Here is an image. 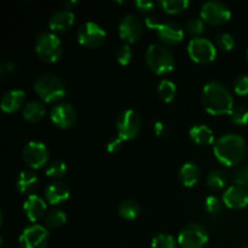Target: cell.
Masks as SVG:
<instances>
[{
	"instance_id": "44",
	"label": "cell",
	"mask_w": 248,
	"mask_h": 248,
	"mask_svg": "<svg viewBox=\"0 0 248 248\" xmlns=\"http://www.w3.org/2000/svg\"><path fill=\"white\" fill-rule=\"evenodd\" d=\"M64 5L67 6L68 10H70L73 6H77L78 1H64Z\"/></svg>"
},
{
	"instance_id": "25",
	"label": "cell",
	"mask_w": 248,
	"mask_h": 248,
	"mask_svg": "<svg viewBox=\"0 0 248 248\" xmlns=\"http://www.w3.org/2000/svg\"><path fill=\"white\" fill-rule=\"evenodd\" d=\"M140 212V207L137 201L128 200L123 201L118 207V213L123 219L125 220H133L138 217Z\"/></svg>"
},
{
	"instance_id": "10",
	"label": "cell",
	"mask_w": 248,
	"mask_h": 248,
	"mask_svg": "<svg viewBox=\"0 0 248 248\" xmlns=\"http://www.w3.org/2000/svg\"><path fill=\"white\" fill-rule=\"evenodd\" d=\"M77 38L81 45L90 48H96L99 47L104 43L107 38V33L96 22L89 21L80 26Z\"/></svg>"
},
{
	"instance_id": "2",
	"label": "cell",
	"mask_w": 248,
	"mask_h": 248,
	"mask_svg": "<svg viewBox=\"0 0 248 248\" xmlns=\"http://www.w3.org/2000/svg\"><path fill=\"white\" fill-rule=\"evenodd\" d=\"M213 152L220 164L235 166L240 164L246 155V140L240 135L228 133L216 140Z\"/></svg>"
},
{
	"instance_id": "11",
	"label": "cell",
	"mask_w": 248,
	"mask_h": 248,
	"mask_svg": "<svg viewBox=\"0 0 248 248\" xmlns=\"http://www.w3.org/2000/svg\"><path fill=\"white\" fill-rule=\"evenodd\" d=\"M47 244L48 230L43 225H28L19 235L21 248H46Z\"/></svg>"
},
{
	"instance_id": "15",
	"label": "cell",
	"mask_w": 248,
	"mask_h": 248,
	"mask_svg": "<svg viewBox=\"0 0 248 248\" xmlns=\"http://www.w3.org/2000/svg\"><path fill=\"white\" fill-rule=\"evenodd\" d=\"M157 36L166 45H177L184 39V29L177 22H164L156 29Z\"/></svg>"
},
{
	"instance_id": "35",
	"label": "cell",
	"mask_w": 248,
	"mask_h": 248,
	"mask_svg": "<svg viewBox=\"0 0 248 248\" xmlns=\"http://www.w3.org/2000/svg\"><path fill=\"white\" fill-rule=\"evenodd\" d=\"M132 60V50L127 44L120 46L116 51V61L120 63L121 65H127Z\"/></svg>"
},
{
	"instance_id": "24",
	"label": "cell",
	"mask_w": 248,
	"mask_h": 248,
	"mask_svg": "<svg viewBox=\"0 0 248 248\" xmlns=\"http://www.w3.org/2000/svg\"><path fill=\"white\" fill-rule=\"evenodd\" d=\"M46 108L43 102L31 101L27 103L23 108V118L28 123H38L45 116Z\"/></svg>"
},
{
	"instance_id": "27",
	"label": "cell",
	"mask_w": 248,
	"mask_h": 248,
	"mask_svg": "<svg viewBox=\"0 0 248 248\" xmlns=\"http://www.w3.org/2000/svg\"><path fill=\"white\" fill-rule=\"evenodd\" d=\"M176 85L171 80L164 79L157 85V96L165 103H170V102L173 101V98L176 97Z\"/></svg>"
},
{
	"instance_id": "42",
	"label": "cell",
	"mask_w": 248,
	"mask_h": 248,
	"mask_svg": "<svg viewBox=\"0 0 248 248\" xmlns=\"http://www.w3.org/2000/svg\"><path fill=\"white\" fill-rule=\"evenodd\" d=\"M144 22H145V26H147L149 29H157V28H159L160 24H161V22H160L159 19H157L156 17H154V16L145 17Z\"/></svg>"
},
{
	"instance_id": "4",
	"label": "cell",
	"mask_w": 248,
	"mask_h": 248,
	"mask_svg": "<svg viewBox=\"0 0 248 248\" xmlns=\"http://www.w3.org/2000/svg\"><path fill=\"white\" fill-rule=\"evenodd\" d=\"M145 61L152 72L166 75L174 68V57L171 51L161 44H152L145 52Z\"/></svg>"
},
{
	"instance_id": "9",
	"label": "cell",
	"mask_w": 248,
	"mask_h": 248,
	"mask_svg": "<svg viewBox=\"0 0 248 248\" xmlns=\"http://www.w3.org/2000/svg\"><path fill=\"white\" fill-rule=\"evenodd\" d=\"M200 17L203 22H207L213 26H222L229 21L232 17V11L224 2L211 0L203 2L201 6Z\"/></svg>"
},
{
	"instance_id": "34",
	"label": "cell",
	"mask_w": 248,
	"mask_h": 248,
	"mask_svg": "<svg viewBox=\"0 0 248 248\" xmlns=\"http://www.w3.org/2000/svg\"><path fill=\"white\" fill-rule=\"evenodd\" d=\"M216 43L220 48L225 51H230L234 48L235 46V39L234 36L230 35L229 33H219L216 36Z\"/></svg>"
},
{
	"instance_id": "45",
	"label": "cell",
	"mask_w": 248,
	"mask_h": 248,
	"mask_svg": "<svg viewBox=\"0 0 248 248\" xmlns=\"http://www.w3.org/2000/svg\"><path fill=\"white\" fill-rule=\"evenodd\" d=\"M246 57H247V62H248V50H247V52H246Z\"/></svg>"
},
{
	"instance_id": "41",
	"label": "cell",
	"mask_w": 248,
	"mask_h": 248,
	"mask_svg": "<svg viewBox=\"0 0 248 248\" xmlns=\"http://www.w3.org/2000/svg\"><path fill=\"white\" fill-rule=\"evenodd\" d=\"M15 70V64L12 62H4L1 64V68H0V73H1V77L2 79H5L6 78V75L11 74L12 72Z\"/></svg>"
},
{
	"instance_id": "16",
	"label": "cell",
	"mask_w": 248,
	"mask_h": 248,
	"mask_svg": "<svg viewBox=\"0 0 248 248\" xmlns=\"http://www.w3.org/2000/svg\"><path fill=\"white\" fill-rule=\"evenodd\" d=\"M223 203L232 210H242L248 206L247 189L239 186H232L223 194Z\"/></svg>"
},
{
	"instance_id": "32",
	"label": "cell",
	"mask_w": 248,
	"mask_h": 248,
	"mask_svg": "<svg viewBox=\"0 0 248 248\" xmlns=\"http://www.w3.org/2000/svg\"><path fill=\"white\" fill-rule=\"evenodd\" d=\"M229 115H230V120H232L234 124H236V125L244 126L248 124V109L246 107H242V106L234 107V109H232V113H230Z\"/></svg>"
},
{
	"instance_id": "39",
	"label": "cell",
	"mask_w": 248,
	"mask_h": 248,
	"mask_svg": "<svg viewBox=\"0 0 248 248\" xmlns=\"http://www.w3.org/2000/svg\"><path fill=\"white\" fill-rule=\"evenodd\" d=\"M123 142H124V140H121L119 136L110 138V140L107 142V150H108L109 153L119 152V150L121 149V147H123Z\"/></svg>"
},
{
	"instance_id": "36",
	"label": "cell",
	"mask_w": 248,
	"mask_h": 248,
	"mask_svg": "<svg viewBox=\"0 0 248 248\" xmlns=\"http://www.w3.org/2000/svg\"><path fill=\"white\" fill-rule=\"evenodd\" d=\"M205 207L208 213H211V215H217V213H219L222 211V201L218 198H216V196L210 195L206 198Z\"/></svg>"
},
{
	"instance_id": "20",
	"label": "cell",
	"mask_w": 248,
	"mask_h": 248,
	"mask_svg": "<svg viewBox=\"0 0 248 248\" xmlns=\"http://www.w3.org/2000/svg\"><path fill=\"white\" fill-rule=\"evenodd\" d=\"M70 189L63 182H52L45 188V199L50 205H60L69 199Z\"/></svg>"
},
{
	"instance_id": "43",
	"label": "cell",
	"mask_w": 248,
	"mask_h": 248,
	"mask_svg": "<svg viewBox=\"0 0 248 248\" xmlns=\"http://www.w3.org/2000/svg\"><path fill=\"white\" fill-rule=\"evenodd\" d=\"M154 131L157 136H162L165 132V125L161 121H156V123L154 124Z\"/></svg>"
},
{
	"instance_id": "26",
	"label": "cell",
	"mask_w": 248,
	"mask_h": 248,
	"mask_svg": "<svg viewBox=\"0 0 248 248\" xmlns=\"http://www.w3.org/2000/svg\"><path fill=\"white\" fill-rule=\"evenodd\" d=\"M67 222V215L63 210L55 208V210L48 211L45 216V225L48 229H58L63 227Z\"/></svg>"
},
{
	"instance_id": "33",
	"label": "cell",
	"mask_w": 248,
	"mask_h": 248,
	"mask_svg": "<svg viewBox=\"0 0 248 248\" xmlns=\"http://www.w3.org/2000/svg\"><path fill=\"white\" fill-rule=\"evenodd\" d=\"M186 31L194 38H199L205 31V22L201 17H193L186 23Z\"/></svg>"
},
{
	"instance_id": "12",
	"label": "cell",
	"mask_w": 248,
	"mask_h": 248,
	"mask_svg": "<svg viewBox=\"0 0 248 248\" xmlns=\"http://www.w3.org/2000/svg\"><path fill=\"white\" fill-rule=\"evenodd\" d=\"M23 160L31 169L38 170L48 161V150L43 142L31 140L23 148Z\"/></svg>"
},
{
	"instance_id": "18",
	"label": "cell",
	"mask_w": 248,
	"mask_h": 248,
	"mask_svg": "<svg viewBox=\"0 0 248 248\" xmlns=\"http://www.w3.org/2000/svg\"><path fill=\"white\" fill-rule=\"evenodd\" d=\"M75 22V15L72 10L63 9L58 10L51 16L48 21V27L52 31L56 33H63V31H69Z\"/></svg>"
},
{
	"instance_id": "37",
	"label": "cell",
	"mask_w": 248,
	"mask_h": 248,
	"mask_svg": "<svg viewBox=\"0 0 248 248\" xmlns=\"http://www.w3.org/2000/svg\"><path fill=\"white\" fill-rule=\"evenodd\" d=\"M235 186H242V188L248 189V165L240 167L234 176Z\"/></svg>"
},
{
	"instance_id": "5",
	"label": "cell",
	"mask_w": 248,
	"mask_h": 248,
	"mask_svg": "<svg viewBox=\"0 0 248 248\" xmlns=\"http://www.w3.org/2000/svg\"><path fill=\"white\" fill-rule=\"evenodd\" d=\"M35 52L43 62H56L62 55L61 39L53 31H44L36 38Z\"/></svg>"
},
{
	"instance_id": "31",
	"label": "cell",
	"mask_w": 248,
	"mask_h": 248,
	"mask_svg": "<svg viewBox=\"0 0 248 248\" xmlns=\"http://www.w3.org/2000/svg\"><path fill=\"white\" fill-rule=\"evenodd\" d=\"M152 248H177V241L170 234H159L152 240Z\"/></svg>"
},
{
	"instance_id": "30",
	"label": "cell",
	"mask_w": 248,
	"mask_h": 248,
	"mask_svg": "<svg viewBox=\"0 0 248 248\" xmlns=\"http://www.w3.org/2000/svg\"><path fill=\"white\" fill-rule=\"evenodd\" d=\"M65 171H67V166L63 161H60V160H56V161L50 162V164L46 166V176L50 177V178L53 179H60L64 176Z\"/></svg>"
},
{
	"instance_id": "6",
	"label": "cell",
	"mask_w": 248,
	"mask_h": 248,
	"mask_svg": "<svg viewBox=\"0 0 248 248\" xmlns=\"http://www.w3.org/2000/svg\"><path fill=\"white\" fill-rule=\"evenodd\" d=\"M208 241V232L198 223L186 224L178 234V245L182 248H202Z\"/></svg>"
},
{
	"instance_id": "46",
	"label": "cell",
	"mask_w": 248,
	"mask_h": 248,
	"mask_svg": "<svg viewBox=\"0 0 248 248\" xmlns=\"http://www.w3.org/2000/svg\"><path fill=\"white\" fill-rule=\"evenodd\" d=\"M242 248H248V246H245V247H242Z\"/></svg>"
},
{
	"instance_id": "17",
	"label": "cell",
	"mask_w": 248,
	"mask_h": 248,
	"mask_svg": "<svg viewBox=\"0 0 248 248\" xmlns=\"http://www.w3.org/2000/svg\"><path fill=\"white\" fill-rule=\"evenodd\" d=\"M46 210H47L46 201L39 195H35V194L29 195L23 203L24 215L33 223L39 222L41 218L45 217L47 215Z\"/></svg>"
},
{
	"instance_id": "28",
	"label": "cell",
	"mask_w": 248,
	"mask_h": 248,
	"mask_svg": "<svg viewBox=\"0 0 248 248\" xmlns=\"http://www.w3.org/2000/svg\"><path fill=\"white\" fill-rule=\"evenodd\" d=\"M189 5L190 2L188 0H160L159 1V6L170 15L181 14L188 9Z\"/></svg>"
},
{
	"instance_id": "14",
	"label": "cell",
	"mask_w": 248,
	"mask_h": 248,
	"mask_svg": "<svg viewBox=\"0 0 248 248\" xmlns=\"http://www.w3.org/2000/svg\"><path fill=\"white\" fill-rule=\"evenodd\" d=\"M50 118L60 128H69L77 120V110L70 103H57L51 108Z\"/></svg>"
},
{
	"instance_id": "23",
	"label": "cell",
	"mask_w": 248,
	"mask_h": 248,
	"mask_svg": "<svg viewBox=\"0 0 248 248\" xmlns=\"http://www.w3.org/2000/svg\"><path fill=\"white\" fill-rule=\"evenodd\" d=\"M191 140L199 145H210L215 142V133L208 126L195 125L189 131Z\"/></svg>"
},
{
	"instance_id": "21",
	"label": "cell",
	"mask_w": 248,
	"mask_h": 248,
	"mask_svg": "<svg viewBox=\"0 0 248 248\" xmlns=\"http://www.w3.org/2000/svg\"><path fill=\"white\" fill-rule=\"evenodd\" d=\"M200 167L195 162H186L179 170V181L186 188L195 186L200 179Z\"/></svg>"
},
{
	"instance_id": "22",
	"label": "cell",
	"mask_w": 248,
	"mask_h": 248,
	"mask_svg": "<svg viewBox=\"0 0 248 248\" xmlns=\"http://www.w3.org/2000/svg\"><path fill=\"white\" fill-rule=\"evenodd\" d=\"M39 182H40V179H39L38 174L34 171L27 170V171H22L17 177L16 188L19 193L28 194L35 190Z\"/></svg>"
},
{
	"instance_id": "8",
	"label": "cell",
	"mask_w": 248,
	"mask_h": 248,
	"mask_svg": "<svg viewBox=\"0 0 248 248\" xmlns=\"http://www.w3.org/2000/svg\"><path fill=\"white\" fill-rule=\"evenodd\" d=\"M140 118L135 110L127 109L124 110L116 120V131L118 136L123 140H131L138 136L140 131Z\"/></svg>"
},
{
	"instance_id": "13",
	"label": "cell",
	"mask_w": 248,
	"mask_h": 248,
	"mask_svg": "<svg viewBox=\"0 0 248 248\" xmlns=\"http://www.w3.org/2000/svg\"><path fill=\"white\" fill-rule=\"evenodd\" d=\"M143 34V23L136 15H126L119 23V35L127 44H135Z\"/></svg>"
},
{
	"instance_id": "40",
	"label": "cell",
	"mask_w": 248,
	"mask_h": 248,
	"mask_svg": "<svg viewBox=\"0 0 248 248\" xmlns=\"http://www.w3.org/2000/svg\"><path fill=\"white\" fill-rule=\"evenodd\" d=\"M135 6L140 10V12H149L154 9L155 2L150 0H136Z\"/></svg>"
},
{
	"instance_id": "3",
	"label": "cell",
	"mask_w": 248,
	"mask_h": 248,
	"mask_svg": "<svg viewBox=\"0 0 248 248\" xmlns=\"http://www.w3.org/2000/svg\"><path fill=\"white\" fill-rule=\"evenodd\" d=\"M34 90L45 103H55L65 96V85L56 74H43L34 82Z\"/></svg>"
},
{
	"instance_id": "29",
	"label": "cell",
	"mask_w": 248,
	"mask_h": 248,
	"mask_svg": "<svg viewBox=\"0 0 248 248\" xmlns=\"http://www.w3.org/2000/svg\"><path fill=\"white\" fill-rule=\"evenodd\" d=\"M227 176H225L224 172L219 171V170L210 172L206 177V183H207L208 188L212 189V190H222L227 186Z\"/></svg>"
},
{
	"instance_id": "38",
	"label": "cell",
	"mask_w": 248,
	"mask_h": 248,
	"mask_svg": "<svg viewBox=\"0 0 248 248\" xmlns=\"http://www.w3.org/2000/svg\"><path fill=\"white\" fill-rule=\"evenodd\" d=\"M234 91L240 96L248 94V74H242L235 80Z\"/></svg>"
},
{
	"instance_id": "1",
	"label": "cell",
	"mask_w": 248,
	"mask_h": 248,
	"mask_svg": "<svg viewBox=\"0 0 248 248\" xmlns=\"http://www.w3.org/2000/svg\"><path fill=\"white\" fill-rule=\"evenodd\" d=\"M202 106L212 115L230 114L234 109L232 92L219 81H210L203 86Z\"/></svg>"
},
{
	"instance_id": "19",
	"label": "cell",
	"mask_w": 248,
	"mask_h": 248,
	"mask_svg": "<svg viewBox=\"0 0 248 248\" xmlns=\"http://www.w3.org/2000/svg\"><path fill=\"white\" fill-rule=\"evenodd\" d=\"M24 101H26L24 91L18 89L9 90V91H6L2 94L0 107H1L2 111H5V113L12 114L18 111L23 107Z\"/></svg>"
},
{
	"instance_id": "7",
	"label": "cell",
	"mask_w": 248,
	"mask_h": 248,
	"mask_svg": "<svg viewBox=\"0 0 248 248\" xmlns=\"http://www.w3.org/2000/svg\"><path fill=\"white\" fill-rule=\"evenodd\" d=\"M188 55L194 62L200 63V64H207L216 60L217 48L210 39L199 36V38H194L189 41Z\"/></svg>"
}]
</instances>
